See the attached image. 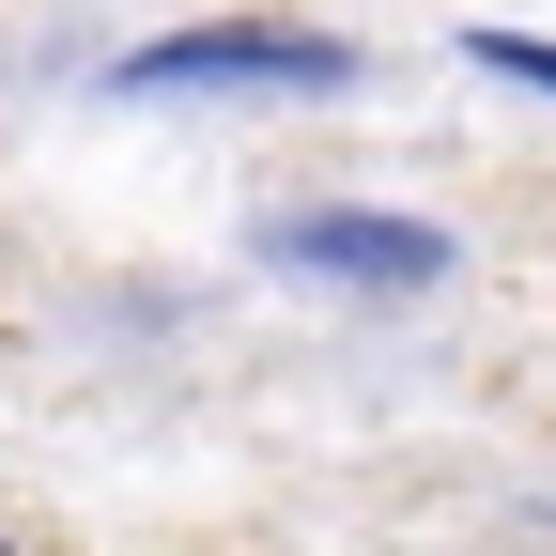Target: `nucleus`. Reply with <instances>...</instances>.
Segmentation results:
<instances>
[{"label":"nucleus","mask_w":556,"mask_h":556,"mask_svg":"<svg viewBox=\"0 0 556 556\" xmlns=\"http://www.w3.org/2000/svg\"><path fill=\"white\" fill-rule=\"evenodd\" d=\"M479 62H495V78H526V93H556V47H541V31H495Z\"/></svg>","instance_id":"7ed1b4c3"},{"label":"nucleus","mask_w":556,"mask_h":556,"mask_svg":"<svg viewBox=\"0 0 556 556\" xmlns=\"http://www.w3.org/2000/svg\"><path fill=\"white\" fill-rule=\"evenodd\" d=\"M356 78V47L325 31H170L124 62V93H340Z\"/></svg>","instance_id":"f257e3e1"},{"label":"nucleus","mask_w":556,"mask_h":556,"mask_svg":"<svg viewBox=\"0 0 556 556\" xmlns=\"http://www.w3.org/2000/svg\"><path fill=\"white\" fill-rule=\"evenodd\" d=\"M278 263L294 278H371V294H417V278H448V232H417V217H278Z\"/></svg>","instance_id":"f03ea898"}]
</instances>
